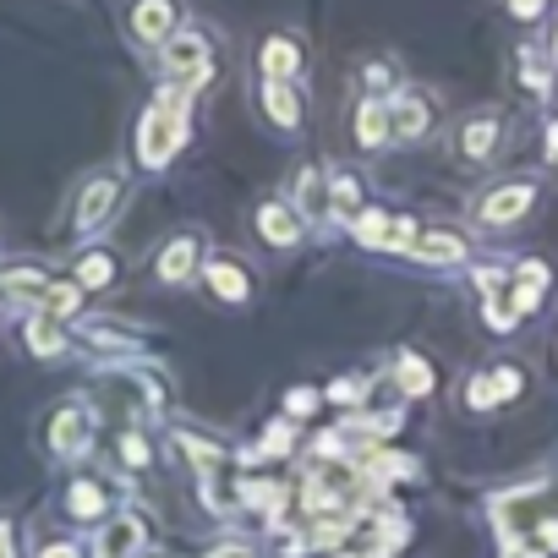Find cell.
Returning <instances> with one entry per match:
<instances>
[{"label":"cell","mask_w":558,"mask_h":558,"mask_svg":"<svg viewBox=\"0 0 558 558\" xmlns=\"http://www.w3.org/2000/svg\"><path fill=\"white\" fill-rule=\"evenodd\" d=\"M181 137H186V83H181V88H165V94L148 105L143 132H137V154H143V165H148V170H165V165L175 159Z\"/></svg>","instance_id":"cell-1"},{"label":"cell","mask_w":558,"mask_h":558,"mask_svg":"<svg viewBox=\"0 0 558 558\" xmlns=\"http://www.w3.org/2000/svg\"><path fill=\"white\" fill-rule=\"evenodd\" d=\"M116 197H121V175L116 170H105V175H94L88 186H83V197H77V208H72V225L88 235V230H99L105 219H110V208H116Z\"/></svg>","instance_id":"cell-2"},{"label":"cell","mask_w":558,"mask_h":558,"mask_svg":"<svg viewBox=\"0 0 558 558\" xmlns=\"http://www.w3.org/2000/svg\"><path fill=\"white\" fill-rule=\"evenodd\" d=\"M351 230H356V241H367V246H395V252H411V241H416L411 219H389V214H378V208H367Z\"/></svg>","instance_id":"cell-3"},{"label":"cell","mask_w":558,"mask_h":558,"mask_svg":"<svg viewBox=\"0 0 558 558\" xmlns=\"http://www.w3.org/2000/svg\"><path fill=\"white\" fill-rule=\"evenodd\" d=\"M175 23H181L175 0H137V7H132V34L148 39V45H165L175 34Z\"/></svg>","instance_id":"cell-4"},{"label":"cell","mask_w":558,"mask_h":558,"mask_svg":"<svg viewBox=\"0 0 558 558\" xmlns=\"http://www.w3.org/2000/svg\"><path fill=\"white\" fill-rule=\"evenodd\" d=\"M165 45H170V50H165V66H170V72H175V77H181L186 88L208 77V45H203L197 34H181V39L170 34Z\"/></svg>","instance_id":"cell-5"},{"label":"cell","mask_w":558,"mask_h":558,"mask_svg":"<svg viewBox=\"0 0 558 558\" xmlns=\"http://www.w3.org/2000/svg\"><path fill=\"white\" fill-rule=\"evenodd\" d=\"M296 214H302L307 225H324V219L335 214V208H329V181H324L318 165L296 170Z\"/></svg>","instance_id":"cell-6"},{"label":"cell","mask_w":558,"mask_h":558,"mask_svg":"<svg viewBox=\"0 0 558 558\" xmlns=\"http://www.w3.org/2000/svg\"><path fill=\"white\" fill-rule=\"evenodd\" d=\"M427 121H433V110H427L416 94H395V99H389V137L416 143V137L427 132Z\"/></svg>","instance_id":"cell-7"},{"label":"cell","mask_w":558,"mask_h":558,"mask_svg":"<svg viewBox=\"0 0 558 558\" xmlns=\"http://www.w3.org/2000/svg\"><path fill=\"white\" fill-rule=\"evenodd\" d=\"M257 230H263L274 246H296V241H302V214L286 208V203H263V208H257Z\"/></svg>","instance_id":"cell-8"},{"label":"cell","mask_w":558,"mask_h":558,"mask_svg":"<svg viewBox=\"0 0 558 558\" xmlns=\"http://www.w3.org/2000/svg\"><path fill=\"white\" fill-rule=\"evenodd\" d=\"M137 547H143V525L132 520V514H121V520H110L105 531H99V558H137Z\"/></svg>","instance_id":"cell-9"},{"label":"cell","mask_w":558,"mask_h":558,"mask_svg":"<svg viewBox=\"0 0 558 558\" xmlns=\"http://www.w3.org/2000/svg\"><path fill=\"white\" fill-rule=\"evenodd\" d=\"M257 66H263V77H279V83H291V77L302 72V50H296V39H286V34H274V39L263 45Z\"/></svg>","instance_id":"cell-10"},{"label":"cell","mask_w":558,"mask_h":558,"mask_svg":"<svg viewBox=\"0 0 558 558\" xmlns=\"http://www.w3.org/2000/svg\"><path fill=\"white\" fill-rule=\"evenodd\" d=\"M192 274H197V241L192 235H175L159 252V279H165V286H186Z\"/></svg>","instance_id":"cell-11"},{"label":"cell","mask_w":558,"mask_h":558,"mask_svg":"<svg viewBox=\"0 0 558 558\" xmlns=\"http://www.w3.org/2000/svg\"><path fill=\"white\" fill-rule=\"evenodd\" d=\"M203 274H208V291H214V296H225V302H246V291H252L235 257H208V263H203Z\"/></svg>","instance_id":"cell-12"},{"label":"cell","mask_w":558,"mask_h":558,"mask_svg":"<svg viewBox=\"0 0 558 558\" xmlns=\"http://www.w3.org/2000/svg\"><path fill=\"white\" fill-rule=\"evenodd\" d=\"M88 427H94V416L77 411V405H66V411H56V422H50V444H56L61 454H77V449L88 444Z\"/></svg>","instance_id":"cell-13"},{"label":"cell","mask_w":558,"mask_h":558,"mask_svg":"<svg viewBox=\"0 0 558 558\" xmlns=\"http://www.w3.org/2000/svg\"><path fill=\"white\" fill-rule=\"evenodd\" d=\"M263 110H268V121L274 126H302V99H296V88L291 83H279V77H268V88H263Z\"/></svg>","instance_id":"cell-14"},{"label":"cell","mask_w":558,"mask_h":558,"mask_svg":"<svg viewBox=\"0 0 558 558\" xmlns=\"http://www.w3.org/2000/svg\"><path fill=\"white\" fill-rule=\"evenodd\" d=\"M531 197H536L531 186H504V192H493V197L482 203V219H487V225H509V219H520V214L531 208Z\"/></svg>","instance_id":"cell-15"},{"label":"cell","mask_w":558,"mask_h":558,"mask_svg":"<svg viewBox=\"0 0 558 558\" xmlns=\"http://www.w3.org/2000/svg\"><path fill=\"white\" fill-rule=\"evenodd\" d=\"M356 143H362V148L389 143V105H384V99H367V105L356 110Z\"/></svg>","instance_id":"cell-16"},{"label":"cell","mask_w":558,"mask_h":558,"mask_svg":"<svg viewBox=\"0 0 558 558\" xmlns=\"http://www.w3.org/2000/svg\"><path fill=\"white\" fill-rule=\"evenodd\" d=\"M411 252H416L422 263H460V257H465V241H460V235H444V230H427V235L411 241Z\"/></svg>","instance_id":"cell-17"},{"label":"cell","mask_w":558,"mask_h":558,"mask_svg":"<svg viewBox=\"0 0 558 558\" xmlns=\"http://www.w3.org/2000/svg\"><path fill=\"white\" fill-rule=\"evenodd\" d=\"M493 143H498V116H476V121H465V132H460V154H465V159H487Z\"/></svg>","instance_id":"cell-18"},{"label":"cell","mask_w":558,"mask_h":558,"mask_svg":"<svg viewBox=\"0 0 558 558\" xmlns=\"http://www.w3.org/2000/svg\"><path fill=\"white\" fill-rule=\"evenodd\" d=\"M110 279H116V257L110 252H83L77 257V286L99 291V286H110Z\"/></svg>","instance_id":"cell-19"},{"label":"cell","mask_w":558,"mask_h":558,"mask_svg":"<svg viewBox=\"0 0 558 558\" xmlns=\"http://www.w3.org/2000/svg\"><path fill=\"white\" fill-rule=\"evenodd\" d=\"M28 345H34V356H66V335L56 329V324H45V318H28Z\"/></svg>","instance_id":"cell-20"},{"label":"cell","mask_w":558,"mask_h":558,"mask_svg":"<svg viewBox=\"0 0 558 558\" xmlns=\"http://www.w3.org/2000/svg\"><path fill=\"white\" fill-rule=\"evenodd\" d=\"M329 208H335L340 219L356 214V208H362V181H356V175H335V181H329Z\"/></svg>","instance_id":"cell-21"},{"label":"cell","mask_w":558,"mask_h":558,"mask_svg":"<svg viewBox=\"0 0 558 558\" xmlns=\"http://www.w3.org/2000/svg\"><path fill=\"white\" fill-rule=\"evenodd\" d=\"M395 378H400V389H405L411 400L433 389V373H427V362H422V356H400V367H395Z\"/></svg>","instance_id":"cell-22"},{"label":"cell","mask_w":558,"mask_h":558,"mask_svg":"<svg viewBox=\"0 0 558 558\" xmlns=\"http://www.w3.org/2000/svg\"><path fill=\"white\" fill-rule=\"evenodd\" d=\"M241 504H252V509L274 514L279 504H286V487H279V482H241Z\"/></svg>","instance_id":"cell-23"},{"label":"cell","mask_w":558,"mask_h":558,"mask_svg":"<svg viewBox=\"0 0 558 558\" xmlns=\"http://www.w3.org/2000/svg\"><path fill=\"white\" fill-rule=\"evenodd\" d=\"M72 514H77V520L105 514V487H99V482H72Z\"/></svg>","instance_id":"cell-24"},{"label":"cell","mask_w":558,"mask_h":558,"mask_svg":"<svg viewBox=\"0 0 558 558\" xmlns=\"http://www.w3.org/2000/svg\"><path fill=\"white\" fill-rule=\"evenodd\" d=\"M77 291L83 286H50V296H45L50 302V318H72L77 313Z\"/></svg>","instance_id":"cell-25"},{"label":"cell","mask_w":558,"mask_h":558,"mask_svg":"<svg viewBox=\"0 0 558 558\" xmlns=\"http://www.w3.org/2000/svg\"><path fill=\"white\" fill-rule=\"evenodd\" d=\"M121 460H126L132 471H148V460H154V454H148V444H143L137 433H126V438H121Z\"/></svg>","instance_id":"cell-26"},{"label":"cell","mask_w":558,"mask_h":558,"mask_svg":"<svg viewBox=\"0 0 558 558\" xmlns=\"http://www.w3.org/2000/svg\"><path fill=\"white\" fill-rule=\"evenodd\" d=\"M465 400H471L476 411H487V405H498V389H493V378H471V384H465Z\"/></svg>","instance_id":"cell-27"},{"label":"cell","mask_w":558,"mask_h":558,"mask_svg":"<svg viewBox=\"0 0 558 558\" xmlns=\"http://www.w3.org/2000/svg\"><path fill=\"white\" fill-rule=\"evenodd\" d=\"M367 395V378H340L335 389H329V400H340V405H356Z\"/></svg>","instance_id":"cell-28"},{"label":"cell","mask_w":558,"mask_h":558,"mask_svg":"<svg viewBox=\"0 0 558 558\" xmlns=\"http://www.w3.org/2000/svg\"><path fill=\"white\" fill-rule=\"evenodd\" d=\"M286 411H291V416H313V411H318V389H291V395H286Z\"/></svg>","instance_id":"cell-29"},{"label":"cell","mask_w":558,"mask_h":558,"mask_svg":"<svg viewBox=\"0 0 558 558\" xmlns=\"http://www.w3.org/2000/svg\"><path fill=\"white\" fill-rule=\"evenodd\" d=\"M493 389H498V400H514V395H520V373H514V367H498V373H493Z\"/></svg>","instance_id":"cell-30"},{"label":"cell","mask_w":558,"mask_h":558,"mask_svg":"<svg viewBox=\"0 0 558 558\" xmlns=\"http://www.w3.org/2000/svg\"><path fill=\"white\" fill-rule=\"evenodd\" d=\"M263 449H268V454H286V449H291V422H274V427H268V444H263Z\"/></svg>","instance_id":"cell-31"},{"label":"cell","mask_w":558,"mask_h":558,"mask_svg":"<svg viewBox=\"0 0 558 558\" xmlns=\"http://www.w3.org/2000/svg\"><path fill=\"white\" fill-rule=\"evenodd\" d=\"M208 558H257V553L241 547V542H219V547H208Z\"/></svg>","instance_id":"cell-32"},{"label":"cell","mask_w":558,"mask_h":558,"mask_svg":"<svg viewBox=\"0 0 558 558\" xmlns=\"http://www.w3.org/2000/svg\"><path fill=\"white\" fill-rule=\"evenodd\" d=\"M39 558H83V553H77L72 542H45V547H39Z\"/></svg>","instance_id":"cell-33"},{"label":"cell","mask_w":558,"mask_h":558,"mask_svg":"<svg viewBox=\"0 0 558 558\" xmlns=\"http://www.w3.org/2000/svg\"><path fill=\"white\" fill-rule=\"evenodd\" d=\"M542 7H547V0H509V12H514V17H536Z\"/></svg>","instance_id":"cell-34"},{"label":"cell","mask_w":558,"mask_h":558,"mask_svg":"<svg viewBox=\"0 0 558 558\" xmlns=\"http://www.w3.org/2000/svg\"><path fill=\"white\" fill-rule=\"evenodd\" d=\"M0 558H17V553H12V531H7V525H0Z\"/></svg>","instance_id":"cell-35"}]
</instances>
